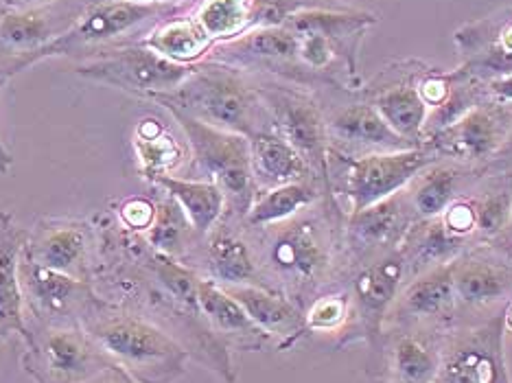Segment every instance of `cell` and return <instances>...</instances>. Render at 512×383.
<instances>
[{
	"mask_svg": "<svg viewBox=\"0 0 512 383\" xmlns=\"http://www.w3.org/2000/svg\"><path fill=\"white\" fill-rule=\"evenodd\" d=\"M344 219L331 197L267 228H248L263 285L307 309L346 265Z\"/></svg>",
	"mask_w": 512,
	"mask_h": 383,
	"instance_id": "1",
	"label": "cell"
},
{
	"mask_svg": "<svg viewBox=\"0 0 512 383\" xmlns=\"http://www.w3.org/2000/svg\"><path fill=\"white\" fill-rule=\"evenodd\" d=\"M151 101L165 110H178L217 130L246 138L274 130L259 79L213 60L197 62L182 86Z\"/></svg>",
	"mask_w": 512,
	"mask_h": 383,
	"instance_id": "2",
	"label": "cell"
},
{
	"mask_svg": "<svg viewBox=\"0 0 512 383\" xmlns=\"http://www.w3.org/2000/svg\"><path fill=\"white\" fill-rule=\"evenodd\" d=\"M112 364L141 383H171L186 373L189 351L141 313L116 307L99 296V303L81 324Z\"/></svg>",
	"mask_w": 512,
	"mask_h": 383,
	"instance_id": "3",
	"label": "cell"
},
{
	"mask_svg": "<svg viewBox=\"0 0 512 383\" xmlns=\"http://www.w3.org/2000/svg\"><path fill=\"white\" fill-rule=\"evenodd\" d=\"M193 5H143L130 0H97L77 25L38 55V62L73 60L75 64L97 60L127 46L143 44L162 22L189 14Z\"/></svg>",
	"mask_w": 512,
	"mask_h": 383,
	"instance_id": "4",
	"label": "cell"
},
{
	"mask_svg": "<svg viewBox=\"0 0 512 383\" xmlns=\"http://www.w3.org/2000/svg\"><path fill=\"white\" fill-rule=\"evenodd\" d=\"M167 112L182 130L191 149V165L184 178L215 182L226 197V215L243 222L259 195L248 138L217 130L178 110Z\"/></svg>",
	"mask_w": 512,
	"mask_h": 383,
	"instance_id": "5",
	"label": "cell"
},
{
	"mask_svg": "<svg viewBox=\"0 0 512 383\" xmlns=\"http://www.w3.org/2000/svg\"><path fill=\"white\" fill-rule=\"evenodd\" d=\"M434 160L425 147L366 156H346L329 149V191L340 211L351 215L403 191Z\"/></svg>",
	"mask_w": 512,
	"mask_h": 383,
	"instance_id": "6",
	"label": "cell"
},
{
	"mask_svg": "<svg viewBox=\"0 0 512 383\" xmlns=\"http://www.w3.org/2000/svg\"><path fill=\"white\" fill-rule=\"evenodd\" d=\"M259 79L265 108L272 116L274 132L281 134L305 158L313 178L329 191V134L316 90L278 79ZM333 200V197H331Z\"/></svg>",
	"mask_w": 512,
	"mask_h": 383,
	"instance_id": "7",
	"label": "cell"
},
{
	"mask_svg": "<svg viewBox=\"0 0 512 383\" xmlns=\"http://www.w3.org/2000/svg\"><path fill=\"white\" fill-rule=\"evenodd\" d=\"M97 0H49L7 11L0 20V75L11 79L38 62V55L71 31Z\"/></svg>",
	"mask_w": 512,
	"mask_h": 383,
	"instance_id": "8",
	"label": "cell"
},
{
	"mask_svg": "<svg viewBox=\"0 0 512 383\" xmlns=\"http://www.w3.org/2000/svg\"><path fill=\"white\" fill-rule=\"evenodd\" d=\"M29 338L20 364L36 383H86L112 362L81 327L27 322Z\"/></svg>",
	"mask_w": 512,
	"mask_h": 383,
	"instance_id": "9",
	"label": "cell"
},
{
	"mask_svg": "<svg viewBox=\"0 0 512 383\" xmlns=\"http://www.w3.org/2000/svg\"><path fill=\"white\" fill-rule=\"evenodd\" d=\"M22 254L33 263L92 283L101 265V224L92 217H40Z\"/></svg>",
	"mask_w": 512,
	"mask_h": 383,
	"instance_id": "10",
	"label": "cell"
},
{
	"mask_svg": "<svg viewBox=\"0 0 512 383\" xmlns=\"http://www.w3.org/2000/svg\"><path fill=\"white\" fill-rule=\"evenodd\" d=\"M506 309L480 324L451 331L440 344V370L434 383H510L504 355Z\"/></svg>",
	"mask_w": 512,
	"mask_h": 383,
	"instance_id": "11",
	"label": "cell"
},
{
	"mask_svg": "<svg viewBox=\"0 0 512 383\" xmlns=\"http://www.w3.org/2000/svg\"><path fill=\"white\" fill-rule=\"evenodd\" d=\"M195 64H178L167 57L151 51L145 44L127 46L97 60L75 64V75L95 84L119 88L141 99H156L169 95L184 84V79L193 73Z\"/></svg>",
	"mask_w": 512,
	"mask_h": 383,
	"instance_id": "12",
	"label": "cell"
},
{
	"mask_svg": "<svg viewBox=\"0 0 512 383\" xmlns=\"http://www.w3.org/2000/svg\"><path fill=\"white\" fill-rule=\"evenodd\" d=\"M206 60L235 66L261 79L289 81L313 90L311 77L298 57V36L285 25L256 27L232 40L217 42Z\"/></svg>",
	"mask_w": 512,
	"mask_h": 383,
	"instance_id": "13",
	"label": "cell"
},
{
	"mask_svg": "<svg viewBox=\"0 0 512 383\" xmlns=\"http://www.w3.org/2000/svg\"><path fill=\"white\" fill-rule=\"evenodd\" d=\"M20 289L27 322L44 327H81L99 303L92 283L42 268L25 254L20 259Z\"/></svg>",
	"mask_w": 512,
	"mask_h": 383,
	"instance_id": "14",
	"label": "cell"
},
{
	"mask_svg": "<svg viewBox=\"0 0 512 383\" xmlns=\"http://www.w3.org/2000/svg\"><path fill=\"white\" fill-rule=\"evenodd\" d=\"M510 127L512 108L497 101H486L447 125L445 130L425 138L421 147L436 160L486 169L502 152Z\"/></svg>",
	"mask_w": 512,
	"mask_h": 383,
	"instance_id": "15",
	"label": "cell"
},
{
	"mask_svg": "<svg viewBox=\"0 0 512 383\" xmlns=\"http://www.w3.org/2000/svg\"><path fill=\"white\" fill-rule=\"evenodd\" d=\"M416 222H421V219L416 217L407 189L366 206L362 211L346 215V265H362L381 257V254L399 250Z\"/></svg>",
	"mask_w": 512,
	"mask_h": 383,
	"instance_id": "16",
	"label": "cell"
},
{
	"mask_svg": "<svg viewBox=\"0 0 512 383\" xmlns=\"http://www.w3.org/2000/svg\"><path fill=\"white\" fill-rule=\"evenodd\" d=\"M184 265L219 287L263 285L248 228L230 215L221 217V222L200 239Z\"/></svg>",
	"mask_w": 512,
	"mask_h": 383,
	"instance_id": "17",
	"label": "cell"
},
{
	"mask_svg": "<svg viewBox=\"0 0 512 383\" xmlns=\"http://www.w3.org/2000/svg\"><path fill=\"white\" fill-rule=\"evenodd\" d=\"M320 97V95H318ZM353 101H324V123H327L329 149L346 156H366L383 152H401L412 145L392 132V127L381 119L375 106L357 90Z\"/></svg>",
	"mask_w": 512,
	"mask_h": 383,
	"instance_id": "18",
	"label": "cell"
},
{
	"mask_svg": "<svg viewBox=\"0 0 512 383\" xmlns=\"http://www.w3.org/2000/svg\"><path fill=\"white\" fill-rule=\"evenodd\" d=\"M405 278L407 272L401 248L381 254V257L362 265H355L351 287L353 318L359 324V331L372 344L381 340L383 324L388 320V313L401 292Z\"/></svg>",
	"mask_w": 512,
	"mask_h": 383,
	"instance_id": "19",
	"label": "cell"
},
{
	"mask_svg": "<svg viewBox=\"0 0 512 383\" xmlns=\"http://www.w3.org/2000/svg\"><path fill=\"white\" fill-rule=\"evenodd\" d=\"M458 311L451 263L436 265L401 287L388 318L416 329H449Z\"/></svg>",
	"mask_w": 512,
	"mask_h": 383,
	"instance_id": "20",
	"label": "cell"
},
{
	"mask_svg": "<svg viewBox=\"0 0 512 383\" xmlns=\"http://www.w3.org/2000/svg\"><path fill=\"white\" fill-rule=\"evenodd\" d=\"M458 305L482 309L512 300V261L477 243L451 261Z\"/></svg>",
	"mask_w": 512,
	"mask_h": 383,
	"instance_id": "21",
	"label": "cell"
},
{
	"mask_svg": "<svg viewBox=\"0 0 512 383\" xmlns=\"http://www.w3.org/2000/svg\"><path fill=\"white\" fill-rule=\"evenodd\" d=\"M410 66L412 64H407V71H403L401 75L394 73L392 68V81H388L386 75L381 73L375 86L364 90L359 88V92L375 106L381 119L392 127V132H397L412 147H421L429 110L421 92H418V81L427 73V68L412 71Z\"/></svg>",
	"mask_w": 512,
	"mask_h": 383,
	"instance_id": "22",
	"label": "cell"
},
{
	"mask_svg": "<svg viewBox=\"0 0 512 383\" xmlns=\"http://www.w3.org/2000/svg\"><path fill=\"white\" fill-rule=\"evenodd\" d=\"M130 145L136 169L151 187L162 178L186 176L189 171L191 149L176 121L171 125L156 116H145L136 121Z\"/></svg>",
	"mask_w": 512,
	"mask_h": 383,
	"instance_id": "23",
	"label": "cell"
},
{
	"mask_svg": "<svg viewBox=\"0 0 512 383\" xmlns=\"http://www.w3.org/2000/svg\"><path fill=\"white\" fill-rule=\"evenodd\" d=\"M29 230L9 211H0V344L29 338L25 300L20 289V259Z\"/></svg>",
	"mask_w": 512,
	"mask_h": 383,
	"instance_id": "24",
	"label": "cell"
},
{
	"mask_svg": "<svg viewBox=\"0 0 512 383\" xmlns=\"http://www.w3.org/2000/svg\"><path fill=\"white\" fill-rule=\"evenodd\" d=\"M224 289L281 351L294 346L307 333L305 309L278 289L265 285H235Z\"/></svg>",
	"mask_w": 512,
	"mask_h": 383,
	"instance_id": "25",
	"label": "cell"
},
{
	"mask_svg": "<svg viewBox=\"0 0 512 383\" xmlns=\"http://www.w3.org/2000/svg\"><path fill=\"white\" fill-rule=\"evenodd\" d=\"M197 300L208 327L228 348H243V351H261L270 346V338L248 318V313L232 298L224 287L213 281L200 278L197 285Z\"/></svg>",
	"mask_w": 512,
	"mask_h": 383,
	"instance_id": "26",
	"label": "cell"
},
{
	"mask_svg": "<svg viewBox=\"0 0 512 383\" xmlns=\"http://www.w3.org/2000/svg\"><path fill=\"white\" fill-rule=\"evenodd\" d=\"M484 169H475L449 160H434L407 184V195L418 219H434L447 211L451 202L458 200V193L471 180H477Z\"/></svg>",
	"mask_w": 512,
	"mask_h": 383,
	"instance_id": "27",
	"label": "cell"
},
{
	"mask_svg": "<svg viewBox=\"0 0 512 383\" xmlns=\"http://www.w3.org/2000/svg\"><path fill=\"white\" fill-rule=\"evenodd\" d=\"M248 141H250L252 173H254V182L259 193L274 187H283V184L302 182V180L318 182L313 178L305 158H302L278 132L274 130L261 132L248 138Z\"/></svg>",
	"mask_w": 512,
	"mask_h": 383,
	"instance_id": "28",
	"label": "cell"
},
{
	"mask_svg": "<svg viewBox=\"0 0 512 383\" xmlns=\"http://www.w3.org/2000/svg\"><path fill=\"white\" fill-rule=\"evenodd\" d=\"M156 191V217L154 224H151V228L143 235V239L154 252L186 263L202 237L197 235L191 219L186 217L180 204L165 191Z\"/></svg>",
	"mask_w": 512,
	"mask_h": 383,
	"instance_id": "29",
	"label": "cell"
},
{
	"mask_svg": "<svg viewBox=\"0 0 512 383\" xmlns=\"http://www.w3.org/2000/svg\"><path fill=\"white\" fill-rule=\"evenodd\" d=\"M154 187L165 191L180 204L200 237L208 235L221 222V217L226 215V197L215 182L178 176L162 178Z\"/></svg>",
	"mask_w": 512,
	"mask_h": 383,
	"instance_id": "30",
	"label": "cell"
},
{
	"mask_svg": "<svg viewBox=\"0 0 512 383\" xmlns=\"http://www.w3.org/2000/svg\"><path fill=\"white\" fill-rule=\"evenodd\" d=\"M322 197H329L324 193L318 182L302 180L283 184V187H274L261 191L250 208V213L243 219V224L250 228H267L274 224H281L285 219H292L294 215L302 213L305 208L320 202Z\"/></svg>",
	"mask_w": 512,
	"mask_h": 383,
	"instance_id": "31",
	"label": "cell"
},
{
	"mask_svg": "<svg viewBox=\"0 0 512 383\" xmlns=\"http://www.w3.org/2000/svg\"><path fill=\"white\" fill-rule=\"evenodd\" d=\"M425 329L407 327L397 333L390 346L392 381L397 383H434L440 370V344L425 338Z\"/></svg>",
	"mask_w": 512,
	"mask_h": 383,
	"instance_id": "32",
	"label": "cell"
},
{
	"mask_svg": "<svg viewBox=\"0 0 512 383\" xmlns=\"http://www.w3.org/2000/svg\"><path fill=\"white\" fill-rule=\"evenodd\" d=\"M143 44L178 64L202 62L215 46V42L206 36V31L197 25L191 11L184 16L162 22L158 29L149 33Z\"/></svg>",
	"mask_w": 512,
	"mask_h": 383,
	"instance_id": "33",
	"label": "cell"
},
{
	"mask_svg": "<svg viewBox=\"0 0 512 383\" xmlns=\"http://www.w3.org/2000/svg\"><path fill=\"white\" fill-rule=\"evenodd\" d=\"M477 213V239L491 243L504 235L512 217V176L488 173L477 182V195H473Z\"/></svg>",
	"mask_w": 512,
	"mask_h": 383,
	"instance_id": "34",
	"label": "cell"
},
{
	"mask_svg": "<svg viewBox=\"0 0 512 383\" xmlns=\"http://www.w3.org/2000/svg\"><path fill=\"white\" fill-rule=\"evenodd\" d=\"M254 0H195L191 16L215 44L241 36L252 27Z\"/></svg>",
	"mask_w": 512,
	"mask_h": 383,
	"instance_id": "35",
	"label": "cell"
},
{
	"mask_svg": "<svg viewBox=\"0 0 512 383\" xmlns=\"http://www.w3.org/2000/svg\"><path fill=\"white\" fill-rule=\"evenodd\" d=\"M353 320L348 292H322L305 309L307 333H337Z\"/></svg>",
	"mask_w": 512,
	"mask_h": 383,
	"instance_id": "36",
	"label": "cell"
},
{
	"mask_svg": "<svg viewBox=\"0 0 512 383\" xmlns=\"http://www.w3.org/2000/svg\"><path fill=\"white\" fill-rule=\"evenodd\" d=\"M114 222L121 230L132 232V235H145L154 224L156 217V197L154 195H130L121 200H110V208Z\"/></svg>",
	"mask_w": 512,
	"mask_h": 383,
	"instance_id": "37",
	"label": "cell"
},
{
	"mask_svg": "<svg viewBox=\"0 0 512 383\" xmlns=\"http://www.w3.org/2000/svg\"><path fill=\"white\" fill-rule=\"evenodd\" d=\"M486 92H488V97H491V101L504 103V106H512V73L488 81Z\"/></svg>",
	"mask_w": 512,
	"mask_h": 383,
	"instance_id": "38",
	"label": "cell"
},
{
	"mask_svg": "<svg viewBox=\"0 0 512 383\" xmlns=\"http://www.w3.org/2000/svg\"><path fill=\"white\" fill-rule=\"evenodd\" d=\"M484 171H488V173H504V176H512V127H510V134L506 138L502 152L495 156V160Z\"/></svg>",
	"mask_w": 512,
	"mask_h": 383,
	"instance_id": "39",
	"label": "cell"
},
{
	"mask_svg": "<svg viewBox=\"0 0 512 383\" xmlns=\"http://www.w3.org/2000/svg\"><path fill=\"white\" fill-rule=\"evenodd\" d=\"M86 383H141L136 381L127 370H123L121 366L110 364L108 368H103L101 373H97L92 379H88Z\"/></svg>",
	"mask_w": 512,
	"mask_h": 383,
	"instance_id": "40",
	"label": "cell"
},
{
	"mask_svg": "<svg viewBox=\"0 0 512 383\" xmlns=\"http://www.w3.org/2000/svg\"><path fill=\"white\" fill-rule=\"evenodd\" d=\"M9 79H5L3 75H0V90H3V86L7 84ZM11 167H14V156H11L9 149L5 147V143L0 141V176H7V173L11 171Z\"/></svg>",
	"mask_w": 512,
	"mask_h": 383,
	"instance_id": "41",
	"label": "cell"
},
{
	"mask_svg": "<svg viewBox=\"0 0 512 383\" xmlns=\"http://www.w3.org/2000/svg\"><path fill=\"white\" fill-rule=\"evenodd\" d=\"M42 3H49V0H0L7 11H16V9H27V7H36Z\"/></svg>",
	"mask_w": 512,
	"mask_h": 383,
	"instance_id": "42",
	"label": "cell"
},
{
	"mask_svg": "<svg viewBox=\"0 0 512 383\" xmlns=\"http://www.w3.org/2000/svg\"><path fill=\"white\" fill-rule=\"evenodd\" d=\"M130 3H143V5H193L195 0H130Z\"/></svg>",
	"mask_w": 512,
	"mask_h": 383,
	"instance_id": "43",
	"label": "cell"
},
{
	"mask_svg": "<svg viewBox=\"0 0 512 383\" xmlns=\"http://www.w3.org/2000/svg\"><path fill=\"white\" fill-rule=\"evenodd\" d=\"M499 239H512V217H510V226H508V230L504 232V235L502 237H499Z\"/></svg>",
	"mask_w": 512,
	"mask_h": 383,
	"instance_id": "44",
	"label": "cell"
},
{
	"mask_svg": "<svg viewBox=\"0 0 512 383\" xmlns=\"http://www.w3.org/2000/svg\"><path fill=\"white\" fill-rule=\"evenodd\" d=\"M5 14H7V9H5L3 5H0V20H3V18H5Z\"/></svg>",
	"mask_w": 512,
	"mask_h": 383,
	"instance_id": "45",
	"label": "cell"
},
{
	"mask_svg": "<svg viewBox=\"0 0 512 383\" xmlns=\"http://www.w3.org/2000/svg\"><path fill=\"white\" fill-rule=\"evenodd\" d=\"M390 383H397V381H390Z\"/></svg>",
	"mask_w": 512,
	"mask_h": 383,
	"instance_id": "46",
	"label": "cell"
},
{
	"mask_svg": "<svg viewBox=\"0 0 512 383\" xmlns=\"http://www.w3.org/2000/svg\"><path fill=\"white\" fill-rule=\"evenodd\" d=\"M5 79H7V77H5Z\"/></svg>",
	"mask_w": 512,
	"mask_h": 383,
	"instance_id": "47",
	"label": "cell"
}]
</instances>
